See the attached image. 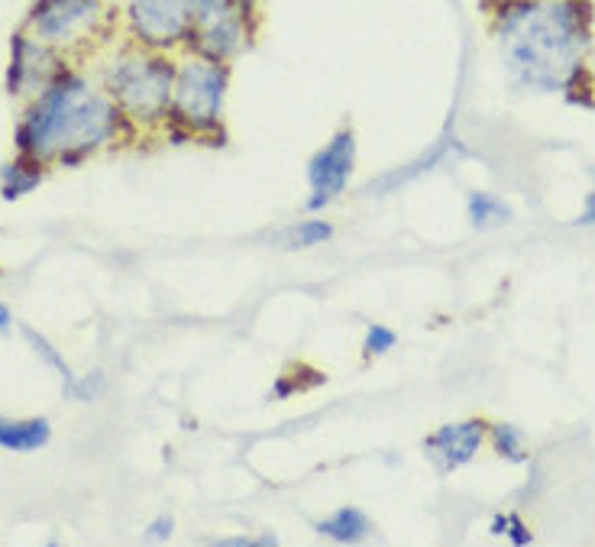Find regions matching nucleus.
<instances>
[{
	"mask_svg": "<svg viewBox=\"0 0 595 547\" xmlns=\"http://www.w3.org/2000/svg\"><path fill=\"white\" fill-rule=\"evenodd\" d=\"M489 531H492L495 538H505V541L518 544V547L534 544V531H531V525L524 522V518H521L518 512L495 515V518H492V525H489Z\"/></svg>",
	"mask_w": 595,
	"mask_h": 547,
	"instance_id": "obj_18",
	"label": "nucleus"
},
{
	"mask_svg": "<svg viewBox=\"0 0 595 547\" xmlns=\"http://www.w3.org/2000/svg\"><path fill=\"white\" fill-rule=\"evenodd\" d=\"M175 535V518L169 512L156 515L152 522L146 525V541H169Z\"/></svg>",
	"mask_w": 595,
	"mask_h": 547,
	"instance_id": "obj_21",
	"label": "nucleus"
},
{
	"mask_svg": "<svg viewBox=\"0 0 595 547\" xmlns=\"http://www.w3.org/2000/svg\"><path fill=\"white\" fill-rule=\"evenodd\" d=\"M62 72L65 68L59 62V49L36 39L33 33H13L10 68H7L10 94H17V98H39Z\"/></svg>",
	"mask_w": 595,
	"mask_h": 547,
	"instance_id": "obj_8",
	"label": "nucleus"
},
{
	"mask_svg": "<svg viewBox=\"0 0 595 547\" xmlns=\"http://www.w3.org/2000/svg\"><path fill=\"white\" fill-rule=\"evenodd\" d=\"M489 425L482 418H463V421H450V425H440L424 437V457L434 463L437 473H456L463 470L466 463H473L476 454L486 444Z\"/></svg>",
	"mask_w": 595,
	"mask_h": 547,
	"instance_id": "obj_9",
	"label": "nucleus"
},
{
	"mask_svg": "<svg viewBox=\"0 0 595 547\" xmlns=\"http://www.w3.org/2000/svg\"><path fill=\"white\" fill-rule=\"evenodd\" d=\"M356 172V130L340 127L308 159V211H324L347 195Z\"/></svg>",
	"mask_w": 595,
	"mask_h": 547,
	"instance_id": "obj_6",
	"label": "nucleus"
},
{
	"mask_svg": "<svg viewBox=\"0 0 595 547\" xmlns=\"http://www.w3.org/2000/svg\"><path fill=\"white\" fill-rule=\"evenodd\" d=\"M104 20L101 0H36L30 17H26V33L36 39L65 49L88 39Z\"/></svg>",
	"mask_w": 595,
	"mask_h": 547,
	"instance_id": "obj_7",
	"label": "nucleus"
},
{
	"mask_svg": "<svg viewBox=\"0 0 595 547\" xmlns=\"http://www.w3.org/2000/svg\"><path fill=\"white\" fill-rule=\"evenodd\" d=\"M52 441L46 418H7L0 415V450L7 454H36Z\"/></svg>",
	"mask_w": 595,
	"mask_h": 547,
	"instance_id": "obj_12",
	"label": "nucleus"
},
{
	"mask_svg": "<svg viewBox=\"0 0 595 547\" xmlns=\"http://www.w3.org/2000/svg\"><path fill=\"white\" fill-rule=\"evenodd\" d=\"M576 224L579 227H595V188L586 195V208H583V214L576 217Z\"/></svg>",
	"mask_w": 595,
	"mask_h": 547,
	"instance_id": "obj_22",
	"label": "nucleus"
},
{
	"mask_svg": "<svg viewBox=\"0 0 595 547\" xmlns=\"http://www.w3.org/2000/svg\"><path fill=\"white\" fill-rule=\"evenodd\" d=\"M495 36L508 75L518 85L553 94L583 78L592 39L589 0H498Z\"/></svg>",
	"mask_w": 595,
	"mask_h": 547,
	"instance_id": "obj_1",
	"label": "nucleus"
},
{
	"mask_svg": "<svg viewBox=\"0 0 595 547\" xmlns=\"http://www.w3.org/2000/svg\"><path fill=\"white\" fill-rule=\"evenodd\" d=\"M466 214H469V224L479 230L502 227L511 221V208L502 198L489 195V191H473V195L466 198Z\"/></svg>",
	"mask_w": 595,
	"mask_h": 547,
	"instance_id": "obj_15",
	"label": "nucleus"
},
{
	"mask_svg": "<svg viewBox=\"0 0 595 547\" xmlns=\"http://www.w3.org/2000/svg\"><path fill=\"white\" fill-rule=\"evenodd\" d=\"M20 331H23V337H26V340H30V347L36 350V357H43V360H46V363H49V366L55 369V373H59V379H62L65 392L72 395L75 402H81V379H78V376L72 373V366L65 363V357H62V353L55 350V347L49 344V340H46L43 334H36L30 324H23Z\"/></svg>",
	"mask_w": 595,
	"mask_h": 547,
	"instance_id": "obj_14",
	"label": "nucleus"
},
{
	"mask_svg": "<svg viewBox=\"0 0 595 547\" xmlns=\"http://www.w3.org/2000/svg\"><path fill=\"white\" fill-rule=\"evenodd\" d=\"M39 182H43V159L36 156L17 153V159L0 169V195L7 201L30 195L33 188H39Z\"/></svg>",
	"mask_w": 595,
	"mask_h": 547,
	"instance_id": "obj_13",
	"label": "nucleus"
},
{
	"mask_svg": "<svg viewBox=\"0 0 595 547\" xmlns=\"http://www.w3.org/2000/svg\"><path fill=\"white\" fill-rule=\"evenodd\" d=\"M330 240H334V224L324 221V217H304L285 234V243L292 250H314V246H324Z\"/></svg>",
	"mask_w": 595,
	"mask_h": 547,
	"instance_id": "obj_17",
	"label": "nucleus"
},
{
	"mask_svg": "<svg viewBox=\"0 0 595 547\" xmlns=\"http://www.w3.org/2000/svg\"><path fill=\"white\" fill-rule=\"evenodd\" d=\"M398 347V334L389 324H366L363 334V360H379Z\"/></svg>",
	"mask_w": 595,
	"mask_h": 547,
	"instance_id": "obj_19",
	"label": "nucleus"
},
{
	"mask_svg": "<svg viewBox=\"0 0 595 547\" xmlns=\"http://www.w3.org/2000/svg\"><path fill=\"white\" fill-rule=\"evenodd\" d=\"M127 117L107 91H98L85 75L65 72L39 94L17 127V153L59 159L65 169L81 166L101 146L120 140Z\"/></svg>",
	"mask_w": 595,
	"mask_h": 547,
	"instance_id": "obj_2",
	"label": "nucleus"
},
{
	"mask_svg": "<svg viewBox=\"0 0 595 547\" xmlns=\"http://www.w3.org/2000/svg\"><path fill=\"white\" fill-rule=\"evenodd\" d=\"M253 20L256 17H249L246 10L233 7L230 13H224V17L195 26L185 52H201L207 59L230 65L249 46V39H253Z\"/></svg>",
	"mask_w": 595,
	"mask_h": 547,
	"instance_id": "obj_10",
	"label": "nucleus"
},
{
	"mask_svg": "<svg viewBox=\"0 0 595 547\" xmlns=\"http://www.w3.org/2000/svg\"><path fill=\"white\" fill-rule=\"evenodd\" d=\"M227 91H230V65L214 62L201 52H188L178 59L175 88H172V111H169V136L172 140H217L224 136V114H227Z\"/></svg>",
	"mask_w": 595,
	"mask_h": 547,
	"instance_id": "obj_4",
	"label": "nucleus"
},
{
	"mask_svg": "<svg viewBox=\"0 0 595 547\" xmlns=\"http://www.w3.org/2000/svg\"><path fill=\"white\" fill-rule=\"evenodd\" d=\"M175 72H178V59H172V52L133 46L123 49L107 65L104 91L114 98V104L130 123L162 127V123H169V111H172Z\"/></svg>",
	"mask_w": 595,
	"mask_h": 547,
	"instance_id": "obj_3",
	"label": "nucleus"
},
{
	"mask_svg": "<svg viewBox=\"0 0 595 547\" xmlns=\"http://www.w3.org/2000/svg\"><path fill=\"white\" fill-rule=\"evenodd\" d=\"M314 531L334 544H363L372 538L376 525L359 505H340V509L324 515L321 522H314Z\"/></svg>",
	"mask_w": 595,
	"mask_h": 547,
	"instance_id": "obj_11",
	"label": "nucleus"
},
{
	"mask_svg": "<svg viewBox=\"0 0 595 547\" xmlns=\"http://www.w3.org/2000/svg\"><path fill=\"white\" fill-rule=\"evenodd\" d=\"M489 444L502 460L508 463H524L528 460V444H524V431L511 421H498V425H489Z\"/></svg>",
	"mask_w": 595,
	"mask_h": 547,
	"instance_id": "obj_16",
	"label": "nucleus"
},
{
	"mask_svg": "<svg viewBox=\"0 0 595 547\" xmlns=\"http://www.w3.org/2000/svg\"><path fill=\"white\" fill-rule=\"evenodd\" d=\"M127 30L136 46L175 52L188 49L195 20L188 0H127Z\"/></svg>",
	"mask_w": 595,
	"mask_h": 547,
	"instance_id": "obj_5",
	"label": "nucleus"
},
{
	"mask_svg": "<svg viewBox=\"0 0 595 547\" xmlns=\"http://www.w3.org/2000/svg\"><path fill=\"white\" fill-rule=\"evenodd\" d=\"M13 331V311L0 302V334H10Z\"/></svg>",
	"mask_w": 595,
	"mask_h": 547,
	"instance_id": "obj_23",
	"label": "nucleus"
},
{
	"mask_svg": "<svg viewBox=\"0 0 595 547\" xmlns=\"http://www.w3.org/2000/svg\"><path fill=\"white\" fill-rule=\"evenodd\" d=\"M233 7H237V0H188V10H191L195 26L224 17V13H230Z\"/></svg>",
	"mask_w": 595,
	"mask_h": 547,
	"instance_id": "obj_20",
	"label": "nucleus"
}]
</instances>
